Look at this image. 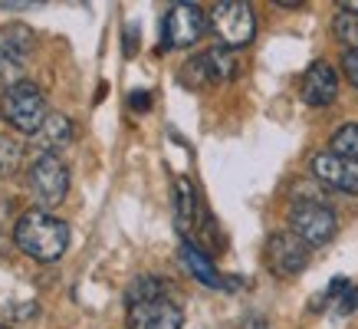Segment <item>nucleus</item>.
<instances>
[{
  "mask_svg": "<svg viewBox=\"0 0 358 329\" xmlns=\"http://www.w3.org/2000/svg\"><path fill=\"white\" fill-rule=\"evenodd\" d=\"M23 162V142L13 135H0V178H13Z\"/></svg>",
  "mask_w": 358,
  "mask_h": 329,
  "instance_id": "17",
  "label": "nucleus"
},
{
  "mask_svg": "<svg viewBox=\"0 0 358 329\" xmlns=\"http://www.w3.org/2000/svg\"><path fill=\"white\" fill-rule=\"evenodd\" d=\"M332 30L342 43H352V50H358V17L352 13H338L336 23H332Z\"/></svg>",
  "mask_w": 358,
  "mask_h": 329,
  "instance_id": "19",
  "label": "nucleus"
},
{
  "mask_svg": "<svg viewBox=\"0 0 358 329\" xmlns=\"http://www.w3.org/2000/svg\"><path fill=\"white\" fill-rule=\"evenodd\" d=\"M168 293V284H164L162 276L155 274H141L135 284L125 290V300H129V307H135V303H145V300H158V296Z\"/></svg>",
  "mask_w": 358,
  "mask_h": 329,
  "instance_id": "16",
  "label": "nucleus"
},
{
  "mask_svg": "<svg viewBox=\"0 0 358 329\" xmlns=\"http://www.w3.org/2000/svg\"><path fill=\"white\" fill-rule=\"evenodd\" d=\"M30 50H33V33L27 27L10 23V27L0 30V86L3 89L23 83Z\"/></svg>",
  "mask_w": 358,
  "mask_h": 329,
  "instance_id": "7",
  "label": "nucleus"
},
{
  "mask_svg": "<svg viewBox=\"0 0 358 329\" xmlns=\"http://www.w3.org/2000/svg\"><path fill=\"white\" fill-rule=\"evenodd\" d=\"M332 152L348 162H358V122H348L332 135Z\"/></svg>",
  "mask_w": 358,
  "mask_h": 329,
  "instance_id": "18",
  "label": "nucleus"
},
{
  "mask_svg": "<svg viewBox=\"0 0 358 329\" xmlns=\"http://www.w3.org/2000/svg\"><path fill=\"white\" fill-rule=\"evenodd\" d=\"M207 30V17L197 4H174L168 17H164V50L174 46H194Z\"/></svg>",
  "mask_w": 358,
  "mask_h": 329,
  "instance_id": "9",
  "label": "nucleus"
},
{
  "mask_svg": "<svg viewBox=\"0 0 358 329\" xmlns=\"http://www.w3.org/2000/svg\"><path fill=\"white\" fill-rule=\"evenodd\" d=\"M299 96H303L306 106L313 109H322V106H332L338 96V76L336 69L326 63V59H315L309 63V69L299 79Z\"/></svg>",
  "mask_w": 358,
  "mask_h": 329,
  "instance_id": "11",
  "label": "nucleus"
},
{
  "mask_svg": "<svg viewBox=\"0 0 358 329\" xmlns=\"http://www.w3.org/2000/svg\"><path fill=\"white\" fill-rule=\"evenodd\" d=\"M207 27L214 30L220 46H227V50L253 43V36H257V17L250 10V4H243V0H220V4H214L210 13H207Z\"/></svg>",
  "mask_w": 358,
  "mask_h": 329,
  "instance_id": "3",
  "label": "nucleus"
},
{
  "mask_svg": "<svg viewBox=\"0 0 358 329\" xmlns=\"http://www.w3.org/2000/svg\"><path fill=\"white\" fill-rule=\"evenodd\" d=\"M181 326H185V313L168 296L129 307V329H181Z\"/></svg>",
  "mask_w": 358,
  "mask_h": 329,
  "instance_id": "10",
  "label": "nucleus"
},
{
  "mask_svg": "<svg viewBox=\"0 0 358 329\" xmlns=\"http://www.w3.org/2000/svg\"><path fill=\"white\" fill-rule=\"evenodd\" d=\"M342 69H345L348 83L358 86V50H345V56H342Z\"/></svg>",
  "mask_w": 358,
  "mask_h": 329,
  "instance_id": "20",
  "label": "nucleus"
},
{
  "mask_svg": "<svg viewBox=\"0 0 358 329\" xmlns=\"http://www.w3.org/2000/svg\"><path fill=\"white\" fill-rule=\"evenodd\" d=\"M135 50H138V30H125V56H131L135 53Z\"/></svg>",
  "mask_w": 358,
  "mask_h": 329,
  "instance_id": "23",
  "label": "nucleus"
},
{
  "mask_svg": "<svg viewBox=\"0 0 358 329\" xmlns=\"http://www.w3.org/2000/svg\"><path fill=\"white\" fill-rule=\"evenodd\" d=\"M129 106H131V109H138V112H145L148 106H152V96H148V92H131Z\"/></svg>",
  "mask_w": 358,
  "mask_h": 329,
  "instance_id": "22",
  "label": "nucleus"
},
{
  "mask_svg": "<svg viewBox=\"0 0 358 329\" xmlns=\"http://www.w3.org/2000/svg\"><path fill=\"white\" fill-rule=\"evenodd\" d=\"M181 263L187 267V274L194 276V280H201L204 286H214V290H217V286H227V284H224V276L214 270V263H210L204 253L197 251L194 241H185V244H181Z\"/></svg>",
  "mask_w": 358,
  "mask_h": 329,
  "instance_id": "15",
  "label": "nucleus"
},
{
  "mask_svg": "<svg viewBox=\"0 0 358 329\" xmlns=\"http://www.w3.org/2000/svg\"><path fill=\"white\" fill-rule=\"evenodd\" d=\"M338 10H342V13H352V17H358V0H342V4H338Z\"/></svg>",
  "mask_w": 358,
  "mask_h": 329,
  "instance_id": "25",
  "label": "nucleus"
},
{
  "mask_svg": "<svg viewBox=\"0 0 358 329\" xmlns=\"http://www.w3.org/2000/svg\"><path fill=\"white\" fill-rule=\"evenodd\" d=\"M201 204H197V191L194 185L187 181V178H178L174 181V218H178V230L185 234V241H187V234H194L197 224H201Z\"/></svg>",
  "mask_w": 358,
  "mask_h": 329,
  "instance_id": "13",
  "label": "nucleus"
},
{
  "mask_svg": "<svg viewBox=\"0 0 358 329\" xmlns=\"http://www.w3.org/2000/svg\"><path fill=\"white\" fill-rule=\"evenodd\" d=\"M237 73H240V63H237V56H234V50L217 43V46H210V50H204L201 56H194V59L185 66L181 79H185L191 89H207V86L230 83Z\"/></svg>",
  "mask_w": 358,
  "mask_h": 329,
  "instance_id": "6",
  "label": "nucleus"
},
{
  "mask_svg": "<svg viewBox=\"0 0 358 329\" xmlns=\"http://www.w3.org/2000/svg\"><path fill=\"white\" fill-rule=\"evenodd\" d=\"M0 115L10 129L23 132V135H36V132L46 125L50 119V109H46V96L33 83H17V86L3 89L0 96Z\"/></svg>",
  "mask_w": 358,
  "mask_h": 329,
  "instance_id": "2",
  "label": "nucleus"
},
{
  "mask_svg": "<svg viewBox=\"0 0 358 329\" xmlns=\"http://www.w3.org/2000/svg\"><path fill=\"white\" fill-rule=\"evenodd\" d=\"M338 300H342V303H338V313H342V316L355 313V309H358V286H348V290L338 296Z\"/></svg>",
  "mask_w": 358,
  "mask_h": 329,
  "instance_id": "21",
  "label": "nucleus"
},
{
  "mask_svg": "<svg viewBox=\"0 0 358 329\" xmlns=\"http://www.w3.org/2000/svg\"><path fill=\"white\" fill-rule=\"evenodd\" d=\"M289 224H293L296 237H303L309 247H322V244H329L338 230L336 211L329 208V204H322V201H315V197H309V201H296L293 211H289Z\"/></svg>",
  "mask_w": 358,
  "mask_h": 329,
  "instance_id": "4",
  "label": "nucleus"
},
{
  "mask_svg": "<svg viewBox=\"0 0 358 329\" xmlns=\"http://www.w3.org/2000/svg\"><path fill=\"white\" fill-rule=\"evenodd\" d=\"M243 329H270V326H266V319H263V316H257V313H253V316L243 319Z\"/></svg>",
  "mask_w": 358,
  "mask_h": 329,
  "instance_id": "24",
  "label": "nucleus"
},
{
  "mask_svg": "<svg viewBox=\"0 0 358 329\" xmlns=\"http://www.w3.org/2000/svg\"><path fill=\"white\" fill-rule=\"evenodd\" d=\"M0 247H3V237H0Z\"/></svg>",
  "mask_w": 358,
  "mask_h": 329,
  "instance_id": "26",
  "label": "nucleus"
},
{
  "mask_svg": "<svg viewBox=\"0 0 358 329\" xmlns=\"http://www.w3.org/2000/svg\"><path fill=\"white\" fill-rule=\"evenodd\" d=\"M13 241H17V247L27 257H33V260H40V263H53L69 247V227H66V220H59L50 211L30 208L17 220Z\"/></svg>",
  "mask_w": 358,
  "mask_h": 329,
  "instance_id": "1",
  "label": "nucleus"
},
{
  "mask_svg": "<svg viewBox=\"0 0 358 329\" xmlns=\"http://www.w3.org/2000/svg\"><path fill=\"white\" fill-rule=\"evenodd\" d=\"M0 329H7V326H0Z\"/></svg>",
  "mask_w": 358,
  "mask_h": 329,
  "instance_id": "27",
  "label": "nucleus"
},
{
  "mask_svg": "<svg viewBox=\"0 0 358 329\" xmlns=\"http://www.w3.org/2000/svg\"><path fill=\"white\" fill-rule=\"evenodd\" d=\"M73 142V122L66 119L63 112H50V119L40 132H36V148L40 155H56V148H63V145Z\"/></svg>",
  "mask_w": 358,
  "mask_h": 329,
  "instance_id": "14",
  "label": "nucleus"
},
{
  "mask_svg": "<svg viewBox=\"0 0 358 329\" xmlns=\"http://www.w3.org/2000/svg\"><path fill=\"white\" fill-rule=\"evenodd\" d=\"M266 267L276 276H296L309 267V244L293 230H280L266 241Z\"/></svg>",
  "mask_w": 358,
  "mask_h": 329,
  "instance_id": "8",
  "label": "nucleus"
},
{
  "mask_svg": "<svg viewBox=\"0 0 358 329\" xmlns=\"http://www.w3.org/2000/svg\"><path fill=\"white\" fill-rule=\"evenodd\" d=\"M30 195L36 197L40 208H53L69 195V168L59 155H36L30 164Z\"/></svg>",
  "mask_w": 358,
  "mask_h": 329,
  "instance_id": "5",
  "label": "nucleus"
},
{
  "mask_svg": "<svg viewBox=\"0 0 358 329\" xmlns=\"http://www.w3.org/2000/svg\"><path fill=\"white\" fill-rule=\"evenodd\" d=\"M313 175L322 185L345 191V195H358V162H348L336 152H322L313 158Z\"/></svg>",
  "mask_w": 358,
  "mask_h": 329,
  "instance_id": "12",
  "label": "nucleus"
}]
</instances>
